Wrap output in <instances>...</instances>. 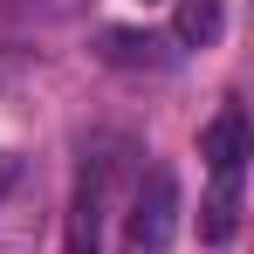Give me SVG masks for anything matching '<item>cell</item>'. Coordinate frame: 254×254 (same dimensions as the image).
<instances>
[{
  "label": "cell",
  "mask_w": 254,
  "mask_h": 254,
  "mask_svg": "<svg viewBox=\"0 0 254 254\" xmlns=\"http://www.w3.org/2000/svg\"><path fill=\"white\" fill-rule=\"evenodd\" d=\"M172 241H179V179L151 165L124 206V254H172Z\"/></svg>",
  "instance_id": "obj_1"
},
{
  "label": "cell",
  "mask_w": 254,
  "mask_h": 254,
  "mask_svg": "<svg viewBox=\"0 0 254 254\" xmlns=\"http://www.w3.org/2000/svg\"><path fill=\"white\" fill-rule=\"evenodd\" d=\"M199 158L213 165V179H241V158H248V117H241L234 103L199 130Z\"/></svg>",
  "instance_id": "obj_2"
},
{
  "label": "cell",
  "mask_w": 254,
  "mask_h": 254,
  "mask_svg": "<svg viewBox=\"0 0 254 254\" xmlns=\"http://www.w3.org/2000/svg\"><path fill=\"white\" fill-rule=\"evenodd\" d=\"M234 227H241V179H213V199H206L199 234H206V241H227Z\"/></svg>",
  "instance_id": "obj_4"
},
{
  "label": "cell",
  "mask_w": 254,
  "mask_h": 254,
  "mask_svg": "<svg viewBox=\"0 0 254 254\" xmlns=\"http://www.w3.org/2000/svg\"><path fill=\"white\" fill-rule=\"evenodd\" d=\"M14 179H21V158H14V151H0V199L14 192Z\"/></svg>",
  "instance_id": "obj_5"
},
{
  "label": "cell",
  "mask_w": 254,
  "mask_h": 254,
  "mask_svg": "<svg viewBox=\"0 0 254 254\" xmlns=\"http://www.w3.org/2000/svg\"><path fill=\"white\" fill-rule=\"evenodd\" d=\"M220 28H227V0H179V14H172V42L186 48H213Z\"/></svg>",
  "instance_id": "obj_3"
}]
</instances>
